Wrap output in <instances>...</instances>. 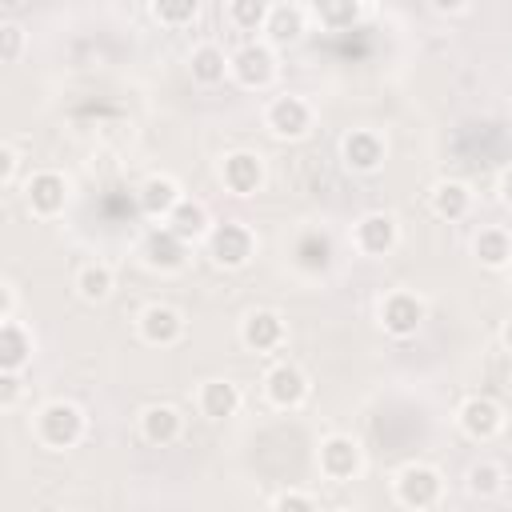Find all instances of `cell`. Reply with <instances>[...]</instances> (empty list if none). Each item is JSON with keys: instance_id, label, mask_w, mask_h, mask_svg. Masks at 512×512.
Wrapping results in <instances>:
<instances>
[{"instance_id": "obj_1", "label": "cell", "mask_w": 512, "mask_h": 512, "mask_svg": "<svg viewBox=\"0 0 512 512\" xmlns=\"http://www.w3.org/2000/svg\"><path fill=\"white\" fill-rule=\"evenodd\" d=\"M32 436L48 452H68L88 436V412L76 400H64V396L44 400L32 416Z\"/></svg>"}, {"instance_id": "obj_2", "label": "cell", "mask_w": 512, "mask_h": 512, "mask_svg": "<svg viewBox=\"0 0 512 512\" xmlns=\"http://www.w3.org/2000/svg\"><path fill=\"white\" fill-rule=\"evenodd\" d=\"M392 496L400 508H412V512H428V508H440L444 504V472L436 464H424V460H412L396 472L392 480Z\"/></svg>"}, {"instance_id": "obj_3", "label": "cell", "mask_w": 512, "mask_h": 512, "mask_svg": "<svg viewBox=\"0 0 512 512\" xmlns=\"http://www.w3.org/2000/svg\"><path fill=\"white\" fill-rule=\"evenodd\" d=\"M204 252L216 268L224 272H240L252 264L256 256V232L244 224V220H224V224H212L208 240H204Z\"/></svg>"}, {"instance_id": "obj_4", "label": "cell", "mask_w": 512, "mask_h": 512, "mask_svg": "<svg viewBox=\"0 0 512 512\" xmlns=\"http://www.w3.org/2000/svg\"><path fill=\"white\" fill-rule=\"evenodd\" d=\"M376 320H380L384 336H392V340H412V336L424 328V320H428V304H424V296L412 292V288H392V292L380 296Z\"/></svg>"}, {"instance_id": "obj_5", "label": "cell", "mask_w": 512, "mask_h": 512, "mask_svg": "<svg viewBox=\"0 0 512 512\" xmlns=\"http://www.w3.org/2000/svg\"><path fill=\"white\" fill-rule=\"evenodd\" d=\"M316 468L332 484H348L364 472V444L352 432H328L316 444Z\"/></svg>"}, {"instance_id": "obj_6", "label": "cell", "mask_w": 512, "mask_h": 512, "mask_svg": "<svg viewBox=\"0 0 512 512\" xmlns=\"http://www.w3.org/2000/svg\"><path fill=\"white\" fill-rule=\"evenodd\" d=\"M232 80L248 92H264L272 88L276 72H280V60H276V44H268L264 36L260 40H244L240 48H232Z\"/></svg>"}, {"instance_id": "obj_7", "label": "cell", "mask_w": 512, "mask_h": 512, "mask_svg": "<svg viewBox=\"0 0 512 512\" xmlns=\"http://www.w3.org/2000/svg\"><path fill=\"white\" fill-rule=\"evenodd\" d=\"M400 244V220L384 208H372V212H360L352 220V248L368 260H384L392 256Z\"/></svg>"}, {"instance_id": "obj_8", "label": "cell", "mask_w": 512, "mask_h": 512, "mask_svg": "<svg viewBox=\"0 0 512 512\" xmlns=\"http://www.w3.org/2000/svg\"><path fill=\"white\" fill-rule=\"evenodd\" d=\"M264 400L272 404V408H280V412H296V408H304L308 404V396H312V380H308V372L296 364V360H276V364H268V372H264Z\"/></svg>"}, {"instance_id": "obj_9", "label": "cell", "mask_w": 512, "mask_h": 512, "mask_svg": "<svg viewBox=\"0 0 512 512\" xmlns=\"http://www.w3.org/2000/svg\"><path fill=\"white\" fill-rule=\"evenodd\" d=\"M24 204H28V212H32L36 220H56V216H64V208L72 204V184H68V176L56 172V168L32 172V176L24 180Z\"/></svg>"}, {"instance_id": "obj_10", "label": "cell", "mask_w": 512, "mask_h": 512, "mask_svg": "<svg viewBox=\"0 0 512 512\" xmlns=\"http://www.w3.org/2000/svg\"><path fill=\"white\" fill-rule=\"evenodd\" d=\"M316 124V112L304 96L296 92H280L264 104V128L276 136V140H304Z\"/></svg>"}, {"instance_id": "obj_11", "label": "cell", "mask_w": 512, "mask_h": 512, "mask_svg": "<svg viewBox=\"0 0 512 512\" xmlns=\"http://www.w3.org/2000/svg\"><path fill=\"white\" fill-rule=\"evenodd\" d=\"M188 240H180L168 224H156V228H148L144 232V240H140V264L148 268V272H160V276H176V272H184V264H188Z\"/></svg>"}, {"instance_id": "obj_12", "label": "cell", "mask_w": 512, "mask_h": 512, "mask_svg": "<svg viewBox=\"0 0 512 512\" xmlns=\"http://www.w3.org/2000/svg\"><path fill=\"white\" fill-rule=\"evenodd\" d=\"M216 172H220L224 192H232V196H256V192L264 188V180H268L264 156L252 152V148H232V152H224Z\"/></svg>"}, {"instance_id": "obj_13", "label": "cell", "mask_w": 512, "mask_h": 512, "mask_svg": "<svg viewBox=\"0 0 512 512\" xmlns=\"http://www.w3.org/2000/svg\"><path fill=\"white\" fill-rule=\"evenodd\" d=\"M456 428H460L468 440H476V444H492V440L504 432V408H500L492 396L472 392V396H464L460 408H456Z\"/></svg>"}, {"instance_id": "obj_14", "label": "cell", "mask_w": 512, "mask_h": 512, "mask_svg": "<svg viewBox=\"0 0 512 512\" xmlns=\"http://www.w3.org/2000/svg\"><path fill=\"white\" fill-rule=\"evenodd\" d=\"M340 160L356 176H376L388 160V140L376 128H352L340 136Z\"/></svg>"}, {"instance_id": "obj_15", "label": "cell", "mask_w": 512, "mask_h": 512, "mask_svg": "<svg viewBox=\"0 0 512 512\" xmlns=\"http://www.w3.org/2000/svg\"><path fill=\"white\" fill-rule=\"evenodd\" d=\"M136 332H140V340L152 344V348H172V344L184 340L188 320H184L180 308L156 300V304H144V308H140V316H136Z\"/></svg>"}, {"instance_id": "obj_16", "label": "cell", "mask_w": 512, "mask_h": 512, "mask_svg": "<svg viewBox=\"0 0 512 512\" xmlns=\"http://www.w3.org/2000/svg\"><path fill=\"white\" fill-rule=\"evenodd\" d=\"M284 340H288V324H284V316L276 308H252V312H244V320H240V344L248 352L272 356V352L284 348Z\"/></svg>"}, {"instance_id": "obj_17", "label": "cell", "mask_w": 512, "mask_h": 512, "mask_svg": "<svg viewBox=\"0 0 512 512\" xmlns=\"http://www.w3.org/2000/svg\"><path fill=\"white\" fill-rule=\"evenodd\" d=\"M308 4H296V0H272L268 8V20H264V40L276 44V48H288V44H300L304 32H308Z\"/></svg>"}, {"instance_id": "obj_18", "label": "cell", "mask_w": 512, "mask_h": 512, "mask_svg": "<svg viewBox=\"0 0 512 512\" xmlns=\"http://www.w3.org/2000/svg\"><path fill=\"white\" fill-rule=\"evenodd\" d=\"M184 200V188H180V180L176 176H168V172H152V176H144L140 180V188H136V208L148 216V220H168V212L176 208Z\"/></svg>"}, {"instance_id": "obj_19", "label": "cell", "mask_w": 512, "mask_h": 512, "mask_svg": "<svg viewBox=\"0 0 512 512\" xmlns=\"http://www.w3.org/2000/svg\"><path fill=\"white\" fill-rule=\"evenodd\" d=\"M240 408H244V392H240L236 380H228V376L200 380V388H196V412L204 420H232Z\"/></svg>"}, {"instance_id": "obj_20", "label": "cell", "mask_w": 512, "mask_h": 512, "mask_svg": "<svg viewBox=\"0 0 512 512\" xmlns=\"http://www.w3.org/2000/svg\"><path fill=\"white\" fill-rule=\"evenodd\" d=\"M136 424H140L144 444H152V448H172L184 436V416L176 404H148V408H140Z\"/></svg>"}, {"instance_id": "obj_21", "label": "cell", "mask_w": 512, "mask_h": 512, "mask_svg": "<svg viewBox=\"0 0 512 512\" xmlns=\"http://www.w3.org/2000/svg\"><path fill=\"white\" fill-rule=\"evenodd\" d=\"M32 356H36L32 328L24 320H16V316L0 320V368L4 372H24L32 364Z\"/></svg>"}, {"instance_id": "obj_22", "label": "cell", "mask_w": 512, "mask_h": 512, "mask_svg": "<svg viewBox=\"0 0 512 512\" xmlns=\"http://www.w3.org/2000/svg\"><path fill=\"white\" fill-rule=\"evenodd\" d=\"M472 204H476V192H472L464 180L444 176V180H436V184L428 188V208H432V216H440V220H448V224L464 220V216L472 212Z\"/></svg>"}, {"instance_id": "obj_23", "label": "cell", "mask_w": 512, "mask_h": 512, "mask_svg": "<svg viewBox=\"0 0 512 512\" xmlns=\"http://www.w3.org/2000/svg\"><path fill=\"white\" fill-rule=\"evenodd\" d=\"M228 56H232V52H224V48L212 44V40L196 44V48L188 52V76H192V84H200V88L224 84V80L232 76V60H228Z\"/></svg>"}, {"instance_id": "obj_24", "label": "cell", "mask_w": 512, "mask_h": 512, "mask_svg": "<svg viewBox=\"0 0 512 512\" xmlns=\"http://www.w3.org/2000/svg\"><path fill=\"white\" fill-rule=\"evenodd\" d=\"M472 256L488 268V272H504L512 264V232L504 224H484L472 236Z\"/></svg>"}, {"instance_id": "obj_25", "label": "cell", "mask_w": 512, "mask_h": 512, "mask_svg": "<svg viewBox=\"0 0 512 512\" xmlns=\"http://www.w3.org/2000/svg\"><path fill=\"white\" fill-rule=\"evenodd\" d=\"M180 240H188V244H204L208 240V232H212V216H208V208H204V200H192V196H184L172 212H168V220H164Z\"/></svg>"}, {"instance_id": "obj_26", "label": "cell", "mask_w": 512, "mask_h": 512, "mask_svg": "<svg viewBox=\"0 0 512 512\" xmlns=\"http://www.w3.org/2000/svg\"><path fill=\"white\" fill-rule=\"evenodd\" d=\"M292 264L300 272H324L332 264V236L324 228H300L292 240Z\"/></svg>"}, {"instance_id": "obj_27", "label": "cell", "mask_w": 512, "mask_h": 512, "mask_svg": "<svg viewBox=\"0 0 512 512\" xmlns=\"http://www.w3.org/2000/svg\"><path fill=\"white\" fill-rule=\"evenodd\" d=\"M72 288H76V296H80L84 304H104V300L112 296V288H116V272H112V264H104V260H88V264L76 268Z\"/></svg>"}, {"instance_id": "obj_28", "label": "cell", "mask_w": 512, "mask_h": 512, "mask_svg": "<svg viewBox=\"0 0 512 512\" xmlns=\"http://www.w3.org/2000/svg\"><path fill=\"white\" fill-rule=\"evenodd\" d=\"M308 16L328 32H348L364 16V0H308Z\"/></svg>"}, {"instance_id": "obj_29", "label": "cell", "mask_w": 512, "mask_h": 512, "mask_svg": "<svg viewBox=\"0 0 512 512\" xmlns=\"http://www.w3.org/2000/svg\"><path fill=\"white\" fill-rule=\"evenodd\" d=\"M504 484H508V472H504V464H496V460H476V464H468V472H464V488H468V496H476V500H496V496L504 492Z\"/></svg>"}, {"instance_id": "obj_30", "label": "cell", "mask_w": 512, "mask_h": 512, "mask_svg": "<svg viewBox=\"0 0 512 512\" xmlns=\"http://www.w3.org/2000/svg\"><path fill=\"white\" fill-rule=\"evenodd\" d=\"M204 0H148V12L160 28H188L200 16Z\"/></svg>"}, {"instance_id": "obj_31", "label": "cell", "mask_w": 512, "mask_h": 512, "mask_svg": "<svg viewBox=\"0 0 512 512\" xmlns=\"http://www.w3.org/2000/svg\"><path fill=\"white\" fill-rule=\"evenodd\" d=\"M268 8H272V0H228V4H224V16H228V24L240 28V32H264Z\"/></svg>"}, {"instance_id": "obj_32", "label": "cell", "mask_w": 512, "mask_h": 512, "mask_svg": "<svg viewBox=\"0 0 512 512\" xmlns=\"http://www.w3.org/2000/svg\"><path fill=\"white\" fill-rule=\"evenodd\" d=\"M268 508H276V512H316L320 508V496L308 492V488H280L268 500Z\"/></svg>"}, {"instance_id": "obj_33", "label": "cell", "mask_w": 512, "mask_h": 512, "mask_svg": "<svg viewBox=\"0 0 512 512\" xmlns=\"http://www.w3.org/2000/svg\"><path fill=\"white\" fill-rule=\"evenodd\" d=\"M24 56V28L16 20H4L0 24V60L4 64H16Z\"/></svg>"}, {"instance_id": "obj_34", "label": "cell", "mask_w": 512, "mask_h": 512, "mask_svg": "<svg viewBox=\"0 0 512 512\" xmlns=\"http://www.w3.org/2000/svg\"><path fill=\"white\" fill-rule=\"evenodd\" d=\"M16 180H20V148L12 140H4L0 144V184L12 188Z\"/></svg>"}, {"instance_id": "obj_35", "label": "cell", "mask_w": 512, "mask_h": 512, "mask_svg": "<svg viewBox=\"0 0 512 512\" xmlns=\"http://www.w3.org/2000/svg\"><path fill=\"white\" fill-rule=\"evenodd\" d=\"M20 396H24V380H20V372H4V368H0V408H4V412L16 408Z\"/></svg>"}, {"instance_id": "obj_36", "label": "cell", "mask_w": 512, "mask_h": 512, "mask_svg": "<svg viewBox=\"0 0 512 512\" xmlns=\"http://www.w3.org/2000/svg\"><path fill=\"white\" fill-rule=\"evenodd\" d=\"M16 300H20V296H16V284L4 280V284H0V320L16 316Z\"/></svg>"}, {"instance_id": "obj_37", "label": "cell", "mask_w": 512, "mask_h": 512, "mask_svg": "<svg viewBox=\"0 0 512 512\" xmlns=\"http://www.w3.org/2000/svg\"><path fill=\"white\" fill-rule=\"evenodd\" d=\"M496 196H500L504 208H512V164L500 168V176H496Z\"/></svg>"}, {"instance_id": "obj_38", "label": "cell", "mask_w": 512, "mask_h": 512, "mask_svg": "<svg viewBox=\"0 0 512 512\" xmlns=\"http://www.w3.org/2000/svg\"><path fill=\"white\" fill-rule=\"evenodd\" d=\"M428 4H432L440 16H456V12H464V8H468V0H428Z\"/></svg>"}, {"instance_id": "obj_39", "label": "cell", "mask_w": 512, "mask_h": 512, "mask_svg": "<svg viewBox=\"0 0 512 512\" xmlns=\"http://www.w3.org/2000/svg\"><path fill=\"white\" fill-rule=\"evenodd\" d=\"M500 344L512 352V320H504V328H500Z\"/></svg>"}, {"instance_id": "obj_40", "label": "cell", "mask_w": 512, "mask_h": 512, "mask_svg": "<svg viewBox=\"0 0 512 512\" xmlns=\"http://www.w3.org/2000/svg\"><path fill=\"white\" fill-rule=\"evenodd\" d=\"M504 280H508V292H512V264L504 268Z\"/></svg>"}]
</instances>
